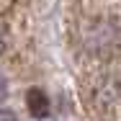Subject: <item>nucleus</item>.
Listing matches in <instances>:
<instances>
[{
  "instance_id": "nucleus-1",
  "label": "nucleus",
  "mask_w": 121,
  "mask_h": 121,
  "mask_svg": "<svg viewBox=\"0 0 121 121\" xmlns=\"http://www.w3.org/2000/svg\"><path fill=\"white\" fill-rule=\"evenodd\" d=\"M28 108H31V113L36 116V119H41V116H47L49 113V103H47V95L39 90V88H34V90H28Z\"/></svg>"
},
{
  "instance_id": "nucleus-2",
  "label": "nucleus",
  "mask_w": 121,
  "mask_h": 121,
  "mask_svg": "<svg viewBox=\"0 0 121 121\" xmlns=\"http://www.w3.org/2000/svg\"><path fill=\"white\" fill-rule=\"evenodd\" d=\"M0 121H18V116H16L13 111H8V108H3V111H0Z\"/></svg>"
},
{
  "instance_id": "nucleus-3",
  "label": "nucleus",
  "mask_w": 121,
  "mask_h": 121,
  "mask_svg": "<svg viewBox=\"0 0 121 121\" xmlns=\"http://www.w3.org/2000/svg\"><path fill=\"white\" fill-rule=\"evenodd\" d=\"M5 52V26L0 23V54Z\"/></svg>"
},
{
  "instance_id": "nucleus-4",
  "label": "nucleus",
  "mask_w": 121,
  "mask_h": 121,
  "mask_svg": "<svg viewBox=\"0 0 121 121\" xmlns=\"http://www.w3.org/2000/svg\"><path fill=\"white\" fill-rule=\"evenodd\" d=\"M5 93H8V88H5V80H3V77H0V100H3V98H5Z\"/></svg>"
}]
</instances>
